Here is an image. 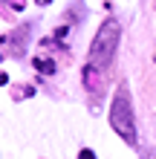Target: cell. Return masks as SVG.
Here are the masks:
<instances>
[{"label": "cell", "mask_w": 156, "mask_h": 159, "mask_svg": "<svg viewBox=\"0 0 156 159\" xmlns=\"http://www.w3.org/2000/svg\"><path fill=\"white\" fill-rule=\"evenodd\" d=\"M110 125L118 136L124 139L130 148H136V116H133V101H130V90H127V84L116 90L113 96V104H110Z\"/></svg>", "instance_id": "1"}, {"label": "cell", "mask_w": 156, "mask_h": 159, "mask_svg": "<svg viewBox=\"0 0 156 159\" xmlns=\"http://www.w3.org/2000/svg\"><path fill=\"white\" fill-rule=\"evenodd\" d=\"M118 41H122V29H118L116 20H107L101 29L96 32L93 46H90V64L98 70H107L116 58V49H118Z\"/></svg>", "instance_id": "2"}, {"label": "cell", "mask_w": 156, "mask_h": 159, "mask_svg": "<svg viewBox=\"0 0 156 159\" xmlns=\"http://www.w3.org/2000/svg\"><path fill=\"white\" fill-rule=\"evenodd\" d=\"M84 84H87V90H98V87H101V70H98V67H93V64H87V67H84Z\"/></svg>", "instance_id": "3"}, {"label": "cell", "mask_w": 156, "mask_h": 159, "mask_svg": "<svg viewBox=\"0 0 156 159\" xmlns=\"http://www.w3.org/2000/svg\"><path fill=\"white\" fill-rule=\"evenodd\" d=\"M29 29H32V26L26 23V26H20V29L15 32V38H12V41H15L17 46H15V52H12V55H23V49H26V46H23V38H26V35H29Z\"/></svg>", "instance_id": "4"}, {"label": "cell", "mask_w": 156, "mask_h": 159, "mask_svg": "<svg viewBox=\"0 0 156 159\" xmlns=\"http://www.w3.org/2000/svg\"><path fill=\"white\" fill-rule=\"evenodd\" d=\"M35 67H38L41 72H47V75H52V72H55V64H52V61H41V58H38V61H35Z\"/></svg>", "instance_id": "5"}, {"label": "cell", "mask_w": 156, "mask_h": 159, "mask_svg": "<svg viewBox=\"0 0 156 159\" xmlns=\"http://www.w3.org/2000/svg\"><path fill=\"white\" fill-rule=\"evenodd\" d=\"M78 159H96V153H93V151H81Z\"/></svg>", "instance_id": "6"}, {"label": "cell", "mask_w": 156, "mask_h": 159, "mask_svg": "<svg viewBox=\"0 0 156 159\" xmlns=\"http://www.w3.org/2000/svg\"><path fill=\"white\" fill-rule=\"evenodd\" d=\"M142 159H156V151H145V153H142Z\"/></svg>", "instance_id": "7"}]
</instances>
